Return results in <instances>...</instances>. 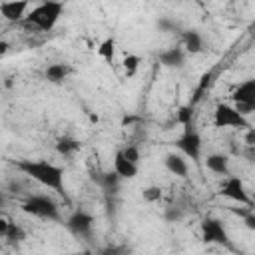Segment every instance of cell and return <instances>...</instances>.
Returning a JSON list of instances; mask_svg holds the SVG:
<instances>
[{"mask_svg": "<svg viewBox=\"0 0 255 255\" xmlns=\"http://www.w3.org/2000/svg\"><path fill=\"white\" fill-rule=\"evenodd\" d=\"M183 48L189 54H199L203 52V36L197 30H185L183 32Z\"/></svg>", "mask_w": 255, "mask_h": 255, "instance_id": "cell-16", "label": "cell"}, {"mask_svg": "<svg viewBox=\"0 0 255 255\" xmlns=\"http://www.w3.org/2000/svg\"><path fill=\"white\" fill-rule=\"evenodd\" d=\"M16 167L32 177L34 181L54 189L56 193L64 195L66 197V185H64V169L52 161H46V159H20L16 161Z\"/></svg>", "mask_w": 255, "mask_h": 255, "instance_id": "cell-1", "label": "cell"}, {"mask_svg": "<svg viewBox=\"0 0 255 255\" xmlns=\"http://www.w3.org/2000/svg\"><path fill=\"white\" fill-rule=\"evenodd\" d=\"M213 126L215 128H241V129H249L253 128L249 124V120L245 116H241L235 106L229 104H217L215 112H213Z\"/></svg>", "mask_w": 255, "mask_h": 255, "instance_id": "cell-4", "label": "cell"}, {"mask_svg": "<svg viewBox=\"0 0 255 255\" xmlns=\"http://www.w3.org/2000/svg\"><path fill=\"white\" fill-rule=\"evenodd\" d=\"M161 195H163V191H161L159 185H147V187L141 189V199L147 201V203H155V201H159Z\"/></svg>", "mask_w": 255, "mask_h": 255, "instance_id": "cell-24", "label": "cell"}, {"mask_svg": "<svg viewBox=\"0 0 255 255\" xmlns=\"http://www.w3.org/2000/svg\"><path fill=\"white\" fill-rule=\"evenodd\" d=\"M175 145L193 163H199V157H201V135L197 133V129H193L191 126L183 128V133L175 139Z\"/></svg>", "mask_w": 255, "mask_h": 255, "instance_id": "cell-6", "label": "cell"}, {"mask_svg": "<svg viewBox=\"0 0 255 255\" xmlns=\"http://www.w3.org/2000/svg\"><path fill=\"white\" fill-rule=\"evenodd\" d=\"M120 179H122V177H120L116 171H106V173H100L98 183H100L106 191H116L118 185H120Z\"/></svg>", "mask_w": 255, "mask_h": 255, "instance_id": "cell-19", "label": "cell"}, {"mask_svg": "<svg viewBox=\"0 0 255 255\" xmlns=\"http://www.w3.org/2000/svg\"><path fill=\"white\" fill-rule=\"evenodd\" d=\"M80 149V141L78 139H74V137H60L58 139V143H56V151L60 153V155H72V153H76Z\"/></svg>", "mask_w": 255, "mask_h": 255, "instance_id": "cell-17", "label": "cell"}, {"mask_svg": "<svg viewBox=\"0 0 255 255\" xmlns=\"http://www.w3.org/2000/svg\"><path fill=\"white\" fill-rule=\"evenodd\" d=\"M28 10V2H22V0H14V2H0V14L8 20V22H18L22 20Z\"/></svg>", "mask_w": 255, "mask_h": 255, "instance_id": "cell-10", "label": "cell"}, {"mask_svg": "<svg viewBox=\"0 0 255 255\" xmlns=\"http://www.w3.org/2000/svg\"><path fill=\"white\" fill-rule=\"evenodd\" d=\"M80 255H94V253H80Z\"/></svg>", "mask_w": 255, "mask_h": 255, "instance_id": "cell-33", "label": "cell"}, {"mask_svg": "<svg viewBox=\"0 0 255 255\" xmlns=\"http://www.w3.org/2000/svg\"><path fill=\"white\" fill-rule=\"evenodd\" d=\"M98 54L100 58H104L106 62H114V56H116V38L114 36H108L106 40H102L100 48H98Z\"/></svg>", "mask_w": 255, "mask_h": 255, "instance_id": "cell-18", "label": "cell"}, {"mask_svg": "<svg viewBox=\"0 0 255 255\" xmlns=\"http://www.w3.org/2000/svg\"><path fill=\"white\" fill-rule=\"evenodd\" d=\"M122 151H124V155H126L128 161H131V163L137 165V161H139V149H137L135 145H128V147H124Z\"/></svg>", "mask_w": 255, "mask_h": 255, "instance_id": "cell-26", "label": "cell"}, {"mask_svg": "<svg viewBox=\"0 0 255 255\" xmlns=\"http://www.w3.org/2000/svg\"><path fill=\"white\" fill-rule=\"evenodd\" d=\"M8 229H10V221L2 217V219H0V237H6Z\"/></svg>", "mask_w": 255, "mask_h": 255, "instance_id": "cell-30", "label": "cell"}, {"mask_svg": "<svg viewBox=\"0 0 255 255\" xmlns=\"http://www.w3.org/2000/svg\"><path fill=\"white\" fill-rule=\"evenodd\" d=\"M211 80H213V72L209 70V72H205L201 78H199V84H197V88H195V92H193V98H191V106H195L199 100H201V96H203V92L209 88V84H211Z\"/></svg>", "mask_w": 255, "mask_h": 255, "instance_id": "cell-20", "label": "cell"}, {"mask_svg": "<svg viewBox=\"0 0 255 255\" xmlns=\"http://www.w3.org/2000/svg\"><path fill=\"white\" fill-rule=\"evenodd\" d=\"M191 116H193V106L191 104H185L177 110V116H175V122L181 124L183 128H189L191 126Z\"/></svg>", "mask_w": 255, "mask_h": 255, "instance_id": "cell-23", "label": "cell"}, {"mask_svg": "<svg viewBox=\"0 0 255 255\" xmlns=\"http://www.w3.org/2000/svg\"><path fill=\"white\" fill-rule=\"evenodd\" d=\"M72 74V68L68 66V64H64V62H56V64H50L48 68H46V80L48 82H52V84H62L68 76Z\"/></svg>", "mask_w": 255, "mask_h": 255, "instance_id": "cell-15", "label": "cell"}, {"mask_svg": "<svg viewBox=\"0 0 255 255\" xmlns=\"http://www.w3.org/2000/svg\"><path fill=\"white\" fill-rule=\"evenodd\" d=\"M6 50H8V44L2 42V44H0V54H6Z\"/></svg>", "mask_w": 255, "mask_h": 255, "instance_id": "cell-32", "label": "cell"}, {"mask_svg": "<svg viewBox=\"0 0 255 255\" xmlns=\"http://www.w3.org/2000/svg\"><path fill=\"white\" fill-rule=\"evenodd\" d=\"M139 64H141V58L137 54H126L124 60H122V68H124V72H126L128 78H131L137 72Z\"/></svg>", "mask_w": 255, "mask_h": 255, "instance_id": "cell-21", "label": "cell"}, {"mask_svg": "<svg viewBox=\"0 0 255 255\" xmlns=\"http://www.w3.org/2000/svg\"><path fill=\"white\" fill-rule=\"evenodd\" d=\"M62 12H64V4H62V2L46 0V2L38 4L36 8H32V10L28 12L26 22L32 24V26H36V28L42 30V32H50V30L58 24Z\"/></svg>", "mask_w": 255, "mask_h": 255, "instance_id": "cell-2", "label": "cell"}, {"mask_svg": "<svg viewBox=\"0 0 255 255\" xmlns=\"http://www.w3.org/2000/svg\"><path fill=\"white\" fill-rule=\"evenodd\" d=\"M219 195H223L235 203H241V205H251V197L245 189V183L237 175H227L223 179V183L219 185Z\"/></svg>", "mask_w": 255, "mask_h": 255, "instance_id": "cell-7", "label": "cell"}, {"mask_svg": "<svg viewBox=\"0 0 255 255\" xmlns=\"http://www.w3.org/2000/svg\"><path fill=\"white\" fill-rule=\"evenodd\" d=\"M22 211L30 213L34 217H42V219H50V221H60V207L48 195H30L22 203Z\"/></svg>", "mask_w": 255, "mask_h": 255, "instance_id": "cell-3", "label": "cell"}, {"mask_svg": "<svg viewBox=\"0 0 255 255\" xmlns=\"http://www.w3.org/2000/svg\"><path fill=\"white\" fill-rule=\"evenodd\" d=\"M199 229H201V241L203 243H207V245H225V247L231 245L227 229L217 217H205L199 223Z\"/></svg>", "mask_w": 255, "mask_h": 255, "instance_id": "cell-5", "label": "cell"}, {"mask_svg": "<svg viewBox=\"0 0 255 255\" xmlns=\"http://www.w3.org/2000/svg\"><path fill=\"white\" fill-rule=\"evenodd\" d=\"M163 163H165V169H167L169 173H173V175H177V177H187L189 167H187V161H185L181 155H177V153H167L165 159H163Z\"/></svg>", "mask_w": 255, "mask_h": 255, "instance_id": "cell-14", "label": "cell"}, {"mask_svg": "<svg viewBox=\"0 0 255 255\" xmlns=\"http://www.w3.org/2000/svg\"><path fill=\"white\" fill-rule=\"evenodd\" d=\"M243 223H245V227H247V229L255 231V213H247V215L243 217Z\"/></svg>", "mask_w": 255, "mask_h": 255, "instance_id": "cell-29", "label": "cell"}, {"mask_svg": "<svg viewBox=\"0 0 255 255\" xmlns=\"http://www.w3.org/2000/svg\"><path fill=\"white\" fill-rule=\"evenodd\" d=\"M157 60H159V64L165 66V68H181V66L185 64V52H183L181 48L173 46V48H167V50L159 52Z\"/></svg>", "mask_w": 255, "mask_h": 255, "instance_id": "cell-12", "label": "cell"}, {"mask_svg": "<svg viewBox=\"0 0 255 255\" xmlns=\"http://www.w3.org/2000/svg\"><path fill=\"white\" fill-rule=\"evenodd\" d=\"M66 227L76 237H90L94 229V215H90L84 209H78L66 219Z\"/></svg>", "mask_w": 255, "mask_h": 255, "instance_id": "cell-8", "label": "cell"}, {"mask_svg": "<svg viewBox=\"0 0 255 255\" xmlns=\"http://www.w3.org/2000/svg\"><path fill=\"white\" fill-rule=\"evenodd\" d=\"M129 253H131V249L124 243H114V245H108L100 251V255H129Z\"/></svg>", "mask_w": 255, "mask_h": 255, "instance_id": "cell-25", "label": "cell"}, {"mask_svg": "<svg viewBox=\"0 0 255 255\" xmlns=\"http://www.w3.org/2000/svg\"><path fill=\"white\" fill-rule=\"evenodd\" d=\"M114 171H116L122 179H133V177L137 175V165L131 163V161H128L126 155H124V151L118 149L116 155H114Z\"/></svg>", "mask_w": 255, "mask_h": 255, "instance_id": "cell-11", "label": "cell"}, {"mask_svg": "<svg viewBox=\"0 0 255 255\" xmlns=\"http://www.w3.org/2000/svg\"><path fill=\"white\" fill-rule=\"evenodd\" d=\"M253 36H255V30H253Z\"/></svg>", "mask_w": 255, "mask_h": 255, "instance_id": "cell-34", "label": "cell"}, {"mask_svg": "<svg viewBox=\"0 0 255 255\" xmlns=\"http://www.w3.org/2000/svg\"><path fill=\"white\" fill-rule=\"evenodd\" d=\"M157 26H159V28H161L163 32H169V30H173V28H177V26H175V24H173L171 20H165V18H161V20L157 22Z\"/></svg>", "mask_w": 255, "mask_h": 255, "instance_id": "cell-28", "label": "cell"}, {"mask_svg": "<svg viewBox=\"0 0 255 255\" xmlns=\"http://www.w3.org/2000/svg\"><path fill=\"white\" fill-rule=\"evenodd\" d=\"M245 143L247 147H255V128L245 129Z\"/></svg>", "mask_w": 255, "mask_h": 255, "instance_id": "cell-27", "label": "cell"}, {"mask_svg": "<svg viewBox=\"0 0 255 255\" xmlns=\"http://www.w3.org/2000/svg\"><path fill=\"white\" fill-rule=\"evenodd\" d=\"M8 243H12V245H16V243H22L24 239H26V231H24V227L22 225H18V223H12L10 221V229H8V233H6V237H4Z\"/></svg>", "mask_w": 255, "mask_h": 255, "instance_id": "cell-22", "label": "cell"}, {"mask_svg": "<svg viewBox=\"0 0 255 255\" xmlns=\"http://www.w3.org/2000/svg\"><path fill=\"white\" fill-rule=\"evenodd\" d=\"M205 167L217 175H231L229 173V157L225 153H209L205 157Z\"/></svg>", "mask_w": 255, "mask_h": 255, "instance_id": "cell-13", "label": "cell"}, {"mask_svg": "<svg viewBox=\"0 0 255 255\" xmlns=\"http://www.w3.org/2000/svg\"><path fill=\"white\" fill-rule=\"evenodd\" d=\"M139 118H135V116H128V118H124L122 120V126H129V124H133V122H137Z\"/></svg>", "mask_w": 255, "mask_h": 255, "instance_id": "cell-31", "label": "cell"}, {"mask_svg": "<svg viewBox=\"0 0 255 255\" xmlns=\"http://www.w3.org/2000/svg\"><path fill=\"white\" fill-rule=\"evenodd\" d=\"M231 100L235 106H255V78L243 80L231 92Z\"/></svg>", "mask_w": 255, "mask_h": 255, "instance_id": "cell-9", "label": "cell"}]
</instances>
